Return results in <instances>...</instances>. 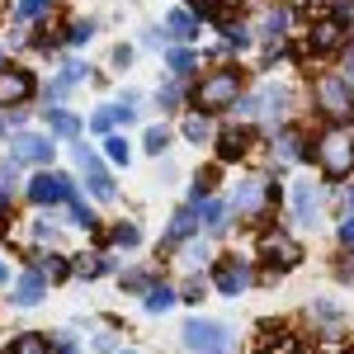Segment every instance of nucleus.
<instances>
[{"label": "nucleus", "instance_id": "nucleus-1", "mask_svg": "<svg viewBox=\"0 0 354 354\" xmlns=\"http://www.w3.org/2000/svg\"><path fill=\"white\" fill-rule=\"evenodd\" d=\"M241 71H232V66H222V71H213V76H203L198 81V90H194V104L203 113H218L227 109V104H236L241 100Z\"/></svg>", "mask_w": 354, "mask_h": 354}, {"label": "nucleus", "instance_id": "nucleus-2", "mask_svg": "<svg viewBox=\"0 0 354 354\" xmlns=\"http://www.w3.org/2000/svg\"><path fill=\"white\" fill-rule=\"evenodd\" d=\"M185 350L189 354H232L236 350V335L222 322H208V317H189L185 322Z\"/></svg>", "mask_w": 354, "mask_h": 354}, {"label": "nucleus", "instance_id": "nucleus-3", "mask_svg": "<svg viewBox=\"0 0 354 354\" xmlns=\"http://www.w3.org/2000/svg\"><path fill=\"white\" fill-rule=\"evenodd\" d=\"M317 156H322V170H326V180H345L354 170V137L350 128H326L322 142H317Z\"/></svg>", "mask_w": 354, "mask_h": 354}, {"label": "nucleus", "instance_id": "nucleus-4", "mask_svg": "<svg viewBox=\"0 0 354 354\" xmlns=\"http://www.w3.org/2000/svg\"><path fill=\"white\" fill-rule=\"evenodd\" d=\"M317 100H322V109L330 113V118H350V85H345V76H322L317 81Z\"/></svg>", "mask_w": 354, "mask_h": 354}, {"label": "nucleus", "instance_id": "nucleus-5", "mask_svg": "<svg viewBox=\"0 0 354 354\" xmlns=\"http://www.w3.org/2000/svg\"><path fill=\"white\" fill-rule=\"evenodd\" d=\"M71 180L66 175H57V170H43V175H33V185H28V198L33 203H66L71 198Z\"/></svg>", "mask_w": 354, "mask_h": 354}, {"label": "nucleus", "instance_id": "nucleus-6", "mask_svg": "<svg viewBox=\"0 0 354 354\" xmlns=\"http://www.w3.org/2000/svg\"><path fill=\"white\" fill-rule=\"evenodd\" d=\"M260 255H265V260H279V270H288V265L302 260V245L293 241L288 232H265V236H260Z\"/></svg>", "mask_w": 354, "mask_h": 354}, {"label": "nucleus", "instance_id": "nucleus-7", "mask_svg": "<svg viewBox=\"0 0 354 354\" xmlns=\"http://www.w3.org/2000/svg\"><path fill=\"white\" fill-rule=\"evenodd\" d=\"M76 161H81V175L90 180V189H95V198H113V180L104 175V165H100V156L95 151H85V147H76Z\"/></svg>", "mask_w": 354, "mask_h": 354}, {"label": "nucleus", "instance_id": "nucleus-8", "mask_svg": "<svg viewBox=\"0 0 354 354\" xmlns=\"http://www.w3.org/2000/svg\"><path fill=\"white\" fill-rule=\"evenodd\" d=\"M265 198H270V189H265L260 180H241V185L232 189V208H236L241 218H250V213H260V208H265Z\"/></svg>", "mask_w": 354, "mask_h": 354}, {"label": "nucleus", "instance_id": "nucleus-9", "mask_svg": "<svg viewBox=\"0 0 354 354\" xmlns=\"http://www.w3.org/2000/svg\"><path fill=\"white\" fill-rule=\"evenodd\" d=\"M43 293H48V274L43 270H24L19 283H15V307H38Z\"/></svg>", "mask_w": 354, "mask_h": 354}, {"label": "nucleus", "instance_id": "nucleus-10", "mask_svg": "<svg viewBox=\"0 0 354 354\" xmlns=\"http://www.w3.org/2000/svg\"><path fill=\"white\" fill-rule=\"evenodd\" d=\"M15 156L19 161H53V137L43 133H15Z\"/></svg>", "mask_w": 354, "mask_h": 354}, {"label": "nucleus", "instance_id": "nucleus-11", "mask_svg": "<svg viewBox=\"0 0 354 354\" xmlns=\"http://www.w3.org/2000/svg\"><path fill=\"white\" fill-rule=\"evenodd\" d=\"M28 95H33L28 71H0V104H24Z\"/></svg>", "mask_w": 354, "mask_h": 354}, {"label": "nucleus", "instance_id": "nucleus-12", "mask_svg": "<svg viewBox=\"0 0 354 354\" xmlns=\"http://www.w3.org/2000/svg\"><path fill=\"white\" fill-rule=\"evenodd\" d=\"M213 279H218V288H222V293H227V298H236L241 288H250V270H245L241 260H222V265H218V274H213Z\"/></svg>", "mask_w": 354, "mask_h": 354}, {"label": "nucleus", "instance_id": "nucleus-13", "mask_svg": "<svg viewBox=\"0 0 354 354\" xmlns=\"http://www.w3.org/2000/svg\"><path fill=\"white\" fill-rule=\"evenodd\" d=\"M340 38H345V19H322V24H312V48H317V53H335Z\"/></svg>", "mask_w": 354, "mask_h": 354}, {"label": "nucleus", "instance_id": "nucleus-14", "mask_svg": "<svg viewBox=\"0 0 354 354\" xmlns=\"http://www.w3.org/2000/svg\"><path fill=\"white\" fill-rule=\"evenodd\" d=\"M317 208H322V189L317 185H293V213H298V222H312L317 218Z\"/></svg>", "mask_w": 354, "mask_h": 354}, {"label": "nucleus", "instance_id": "nucleus-15", "mask_svg": "<svg viewBox=\"0 0 354 354\" xmlns=\"http://www.w3.org/2000/svg\"><path fill=\"white\" fill-rule=\"evenodd\" d=\"M113 123H133V104H104V109L90 118V133H113Z\"/></svg>", "mask_w": 354, "mask_h": 354}, {"label": "nucleus", "instance_id": "nucleus-16", "mask_svg": "<svg viewBox=\"0 0 354 354\" xmlns=\"http://www.w3.org/2000/svg\"><path fill=\"white\" fill-rule=\"evenodd\" d=\"M5 354H53V345H48V335L24 330V335H15V340H10V350H5Z\"/></svg>", "mask_w": 354, "mask_h": 354}, {"label": "nucleus", "instance_id": "nucleus-17", "mask_svg": "<svg viewBox=\"0 0 354 354\" xmlns=\"http://www.w3.org/2000/svg\"><path fill=\"white\" fill-rule=\"evenodd\" d=\"M48 128H53V137H81V118L66 109H48Z\"/></svg>", "mask_w": 354, "mask_h": 354}, {"label": "nucleus", "instance_id": "nucleus-18", "mask_svg": "<svg viewBox=\"0 0 354 354\" xmlns=\"http://www.w3.org/2000/svg\"><path fill=\"white\" fill-rule=\"evenodd\" d=\"M218 156H222V161H241V156H245V133L227 128V133L218 137Z\"/></svg>", "mask_w": 354, "mask_h": 354}, {"label": "nucleus", "instance_id": "nucleus-19", "mask_svg": "<svg viewBox=\"0 0 354 354\" xmlns=\"http://www.w3.org/2000/svg\"><path fill=\"white\" fill-rule=\"evenodd\" d=\"M194 218H198V203L180 208V213H175V222H170V232H165V241H185V236L194 232Z\"/></svg>", "mask_w": 354, "mask_h": 354}, {"label": "nucleus", "instance_id": "nucleus-20", "mask_svg": "<svg viewBox=\"0 0 354 354\" xmlns=\"http://www.w3.org/2000/svg\"><path fill=\"white\" fill-rule=\"evenodd\" d=\"M198 203V222H208L213 232H222V222H227V208H222L218 198H194Z\"/></svg>", "mask_w": 354, "mask_h": 354}, {"label": "nucleus", "instance_id": "nucleus-21", "mask_svg": "<svg viewBox=\"0 0 354 354\" xmlns=\"http://www.w3.org/2000/svg\"><path fill=\"white\" fill-rule=\"evenodd\" d=\"M165 66H170L175 76H189L194 66H198V57H194L189 48H170V53H165Z\"/></svg>", "mask_w": 354, "mask_h": 354}, {"label": "nucleus", "instance_id": "nucleus-22", "mask_svg": "<svg viewBox=\"0 0 354 354\" xmlns=\"http://www.w3.org/2000/svg\"><path fill=\"white\" fill-rule=\"evenodd\" d=\"M165 28H170L175 38H194V33H198L194 15H185V10H170V15H165Z\"/></svg>", "mask_w": 354, "mask_h": 354}, {"label": "nucleus", "instance_id": "nucleus-23", "mask_svg": "<svg viewBox=\"0 0 354 354\" xmlns=\"http://www.w3.org/2000/svg\"><path fill=\"white\" fill-rule=\"evenodd\" d=\"M175 307V288H147V312H170Z\"/></svg>", "mask_w": 354, "mask_h": 354}, {"label": "nucleus", "instance_id": "nucleus-24", "mask_svg": "<svg viewBox=\"0 0 354 354\" xmlns=\"http://www.w3.org/2000/svg\"><path fill=\"white\" fill-rule=\"evenodd\" d=\"M104 151H109L113 165H128V156H133V147H128L123 137H113V133H109V142H104Z\"/></svg>", "mask_w": 354, "mask_h": 354}, {"label": "nucleus", "instance_id": "nucleus-25", "mask_svg": "<svg viewBox=\"0 0 354 354\" xmlns=\"http://www.w3.org/2000/svg\"><path fill=\"white\" fill-rule=\"evenodd\" d=\"M38 270L48 274V279H53V283H62V279H66V274H71V265H66V260H62V255H48V260H43V265H38Z\"/></svg>", "mask_w": 354, "mask_h": 354}, {"label": "nucleus", "instance_id": "nucleus-26", "mask_svg": "<svg viewBox=\"0 0 354 354\" xmlns=\"http://www.w3.org/2000/svg\"><path fill=\"white\" fill-rule=\"evenodd\" d=\"M283 28H288V10H270L265 15V38H279Z\"/></svg>", "mask_w": 354, "mask_h": 354}, {"label": "nucleus", "instance_id": "nucleus-27", "mask_svg": "<svg viewBox=\"0 0 354 354\" xmlns=\"http://www.w3.org/2000/svg\"><path fill=\"white\" fill-rule=\"evenodd\" d=\"M109 270V260H100V255H85V260H76V274H85V279H95V274Z\"/></svg>", "mask_w": 354, "mask_h": 354}, {"label": "nucleus", "instance_id": "nucleus-28", "mask_svg": "<svg viewBox=\"0 0 354 354\" xmlns=\"http://www.w3.org/2000/svg\"><path fill=\"white\" fill-rule=\"evenodd\" d=\"M66 203H71V218L81 222V227H95V213H90V203H85V198H76V194H71Z\"/></svg>", "mask_w": 354, "mask_h": 354}, {"label": "nucleus", "instance_id": "nucleus-29", "mask_svg": "<svg viewBox=\"0 0 354 354\" xmlns=\"http://www.w3.org/2000/svg\"><path fill=\"white\" fill-rule=\"evenodd\" d=\"M48 5H53V0H19V5H15V15H19V19H38Z\"/></svg>", "mask_w": 354, "mask_h": 354}, {"label": "nucleus", "instance_id": "nucleus-30", "mask_svg": "<svg viewBox=\"0 0 354 354\" xmlns=\"http://www.w3.org/2000/svg\"><path fill=\"white\" fill-rule=\"evenodd\" d=\"M170 147V128H147V151H165Z\"/></svg>", "mask_w": 354, "mask_h": 354}, {"label": "nucleus", "instance_id": "nucleus-31", "mask_svg": "<svg viewBox=\"0 0 354 354\" xmlns=\"http://www.w3.org/2000/svg\"><path fill=\"white\" fill-rule=\"evenodd\" d=\"M137 241H142V232H137L133 222H123V227L113 232V245H137Z\"/></svg>", "mask_w": 354, "mask_h": 354}, {"label": "nucleus", "instance_id": "nucleus-32", "mask_svg": "<svg viewBox=\"0 0 354 354\" xmlns=\"http://www.w3.org/2000/svg\"><path fill=\"white\" fill-rule=\"evenodd\" d=\"M90 33H95V24H85V19H76V24L66 28V43H85Z\"/></svg>", "mask_w": 354, "mask_h": 354}, {"label": "nucleus", "instance_id": "nucleus-33", "mask_svg": "<svg viewBox=\"0 0 354 354\" xmlns=\"http://www.w3.org/2000/svg\"><path fill=\"white\" fill-rule=\"evenodd\" d=\"M185 137H189V142H203V137H208V123H203V118H185Z\"/></svg>", "mask_w": 354, "mask_h": 354}, {"label": "nucleus", "instance_id": "nucleus-34", "mask_svg": "<svg viewBox=\"0 0 354 354\" xmlns=\"http://www.w3.org/2000/svg\"><path fill=\"white\" fill-rule=\"evenodd\" d=\"M227 43H232V48H245V43H250L245 24H227Z\"/></svg>", "mask_w": 354, "mask_h": 354}, {"label": "nucleus", "instance_id": "nucleus-35", "mask_svg": "<svg viewBox=\"0 0 354 354\" xmlns=\"http://www.w3.org/2000/svg\"><path fill=\"white\" fill-rule=\"evenodd\" d=\"M180 100H185L180 85H161V104H165V109H180Z\"/></svg>", "mask_w": 354, "mask_h": 354}, {"label": "nucleus", "instance_id": "nucleus-36", "mask_svg": "<svg viewBox=\"0 0 354 354\" xmlns=\"http://www.w3.org/2000/svg\"><path fill=\"white\" fill-rule=\"evenodd\" d=\"M10 180H19V156H10V161L0 165V185H10Z\"/></svg>", "mask_w": 354, "mask_h": 354}, {"label": "nucleus", "instance_id": "nucleus-37", "mask_svg": "<svg viewBox=\"0 0 354 354\" xmlns=\"http://www.w3.org/2000/svg\"><path fill=\"white\" fill-rule=\"evenodd\" d=\"M185 260H189V265H198V260H208V245H203V241H194L189 250H185Z\"/></svg>", "mask_w": 354, "mask_h": 354}, {"label": "nucleus", "instance_id": "nucleus-38", "mask_svg": "<svg viewBox=\"0 0 354 354\" xmlns=\"http://www.w3.org/2000/svg\"><path fill=\"white\" fill-rule=\"evenodd\" d=\"M330 10H335V19H350V15H354L350 0H330Z\"/></svg>", "mask_w": 354, "mask_h": 354}, {"label": "nucleus", "instance_id": "nucleus-39", "mask_svg": "<svg viewBox=\"0 0 354 354\" xmlns=\"http://www.w3.org/2000/svg\"><path fill=\"white\" fill-rule=\"evenodd\" d=\"M185 298H203V279H189V283H185Z\"/></svg>", "mask_w": 354, "mask_h": 354}, {"label": "nucleus", "instance_id": "nucleus-40", "mask_svg": "<svg viewBox=\"0 0 354 354\" xmlns=\"http://www.w3.org/2000/svg\"><path fill=\"white\" fill-rule=\"evenodd\" d=\"M33 236L38 241H53V222H33Z\"/></svg>", "mask_w": 354, "mask_h": 354}, {"label": "nucleus", "instance_id": "nucleus-41", "mask_svg": "<svg viewBox=\"0 0 354 354\" xmlns=\"http://www.w3.org/2000/svg\"><path fill=\"white\" fill-rule=\"evenodd\" d=\"M340 241H345V245H354V218H345V222H340Z\"/></svg>", "mask_w": 354, "mask_h": 354}, {"label": "nucleus", "instance_id": "nucleus-42", "mask_svg": "<svg viewBox=\"0 0 354 354\" xmlns=\"http://www.w3.org/2000/svg\"><path fill=\"white\" fill-rule=\"evenodd\" d=\"M345 85L354 90V57H350V66H345Z\"/></svg>", "mask_w": 354, "mask_h": 354}, {"label": "nucleus", "instance_id": "nucleus-43", "mask_svg": "<svg viewBox=\"0 0 354 354\" xmlns=\"http://www.w3.org/2000/svg\"><path fill=\"white\" fill-rule=\"evenodd\" d=\"M5 203H10V194H5V185H0V213H5Z\"/></svg>", "mask_w": 354, "mask_h": 354}, {"label": "nucleus", "instance_id": "nucleus-44", "mask_svg": "<svg viewBox=\"0 0 354 354\" xmlns=\"http://www.w3.org/2000/svg\"><path fill=\"white\" fill-rule=\"evenodd\" d=\"M0 283H5V265H0Z\"/></svg>", "mask_w": 354, "mask_h": 354}, {"label": "nucleus", "instance_id": "nucleus-45", "mask_svg": "<svg viewBox=\"0 0 354 354\" xmlns=\"http://www.w3.org/2000/svg\"><path fill=\"white\" fill-rule=\"evenodd\" d=\"M350 208H354V189H350Z\"/></svg>", "mask_w": 354, "mask_h": 354}, {"label": "nucleus", "instance_id": "nucleus-46", "mask_svg": "<svg viewBox=\"0 0 354 354\" xmlns=\"http://www.w3.org/2000/svg\"><path fill=\"white\" fill-rule=\"evenodd\" d=\"M118 354H137V350H118Z\"/></svg>", "mask_w": 354, "mask_h": 354}, {"label": "nucleus", "instance_id": "nucleus-47", "mask_svg": "<svg viewBox=\"0 0 354 354\" xmlns=\"http://www.w3.org/2000/svg\"><path fill=\"white\" fill-rule=\"evenodd\" d=\"M0 15H5V0H0Z\"/></svg>", "mask_w": 354, "mask_h": 354}]
</instances>
